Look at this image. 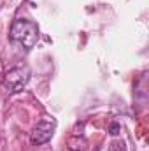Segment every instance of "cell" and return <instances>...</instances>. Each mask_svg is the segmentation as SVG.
<instances>
[{
    "label": "cell",
    "instance_id": "obj_1",
    "mask_svg": "<svg viewBox=\"0 0 149 151\" xmlns=\"http://www.w3.org/2000/svg\"><path fill=\"white\" fill-rule=\"evenodd\" d=\"M11 39L19 42L25 49H32L39 40V27L30 19H14L11 27Z\"/></svg>",
    "mask_w": 149,
    "mask_h": 151
},
{
    "label": "cell",
    "instance_id": "obj_4",
    "mask_svg": "<svg viewBox=\"0 0 149 151\" xmlns=\"http://www.w3.org/2000/svg\"><path fill=\"white\" fill-rule=\"evenodd\" d=\"M109 151H126V144L121 139H114L109 144Z\"/></svg>",
    "mask_w": 149,
    "mask_h": 151
},
{
    "label": "cell",
    "instance_id": "obj_5",
    "mask_svg": "<svg viewBox=\"0 0 149 151\" xmlns=\"http://www.w3.org/2000/svg\"><path fill=\"white\" fill-rule=\"evenodd\" d=\"M119 130H121V127H119L117 123H112L111 128H109V134H111V135H117V134H119Z\"/></svg>",
    "mask_w": 149,
    "mask_h": 151
},
{
    "label": "cell",
    "instance_id": "obj_2",
    "mask_svg": "<svg viewBox=\"0 0 149 151\" xmlns=\"http://www.w3.org/2000/svg\"><path fill=\"white\" fill-rule=\"evenodd\" d=\"M30 79V70L27 67H14L5 74V88L9 93H18L25 88Z\"/></svg>",
    "mask_w": 149,
    "mask_h": 151
},
{
    "label": "cell",
    "instance_id": "obj_6",
    "mask_svg": "<svg viewBox=\"0 0 149 151\" xmlns=\"http://www.w3.org/2000/svg\"><path fill=\"white\" fill-rule=\"evenodd\" d=\"M69 151H79V150H72V148H70V150H69Z\"/></svg>",
    "mask_w": 149,
    "mask_h": 151
},
{
    "label": "cell",
    "instance_id": "obj_3",
    "mask_svg": "<svg viewBox=\"0 0 149 151\" xmlns=\"http://www.w3.org/2000/svg\"><path fill=\"white\" fill-rule=\"evenodd\" d=\"M54 128H56L54 121H39L30 132V142L34 146L46 144L47 141H51V137L54 134Z\"/></svg>",
    "mask_w": 149,
    "mask_h": 151
}]
</instances>
